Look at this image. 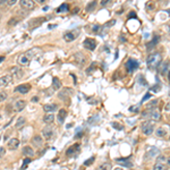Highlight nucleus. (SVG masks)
<instances>
[{
  "label": "nucleus",
  "mask_w": 170,
  "mask_h": 170,
  "mask_svg": "<svg viewBox=\"0 0 170 170\" xmlns=\"http://www.w3.org/2000/svg\"><path fill=\"white\" fill-rule=\"evenodd\" d=\"M38 52H40V49L39 48H32V49L27 50L25 53H23V54L20 56V58H18V65H21V66H29L30 63H31V60L36 56Z\"/></svg>",
  "instance_id": "obj_1"
},
{
  "label": "nucleus",
  "mask_w": 170,
  "mask_h": 170,
  "mask_svg": "<svg viewBox=\"0 0 170 170\" xmlns=\"http://www.w3.org/2000/svg\"><path fill=\"white\" fill-rule=\"evenodd\" d=\"M162 61V56L160 52H153L151 53L148 59H146V63H148V66L150 68H155L158 67Z\"/></svg>",
  "instance_id": "obj_2"
},
{
  "label": "nucleus",
  "mask_w": 170,
  "mask_h": 170,
  "mask_svg": "<svg viewBox=\"0 0 170 170\" xmlns=\"http://www.w3.org/2000/svg\"><path fill=\"white\" fill-rule=\"evenodd\" d=\"M141 128H142L143 134H145V135H151V134L154 132V126H153V123H152L151 120L144 121V123L142 124Z\"/></svg>",
  "instance_id": "obj_3"
},
{
  "label": "nucleus",
  "mask_w": 170,
  "mask_h": 170,
  "mask_svg": "<svg viewBox=\"0 0 170 170\" xmlns=\"http://www.w3.org/2000/svg\"><path fill=\"white\" fill-rule=\"evenodd\" d=\"M79 34V30H76V31H70V32H67L64 34V40L66 42H73L74 40H76L77 35Z\"/></svg>",
  "instance_id": "obj_4"
},
{
  "label": "nucleus",
  "mask_w": 170,
  "mask_h": 170,
  "mask_svg": "<svg viewBox=\"0 0 170 170\" xmlns=\"http://www.w3.org/2000/svg\"><path fill=\"white\" fill-rule=\"evenodd\" d=\"M83 45H84L86 49H88V50H91V51H93L94 49L96 48V41L94 39H91V38H87V39H85L84 42H83Z\"/></svg>",
  "instance_id": "obj_5"
},
{
  "label": "nucleus",
  "mask_w": 170,
  "mask_h": 170,
  "mask_svg": "<svg viewBox=\"0 0 170 170\" xmlns=\"http://www.w3.org/2000/svg\"><path fill=\"white\" fill-rule=\"evenodd\" d=\"M138 67V63L134 59H128L127 63H126V69H127L128 73H133L136 68Z\"/></svg>",
  "instance_id": "obj_6"
},
{
  "label": "nucleus",
  "mask_w": 170,
  "mask_h": 170,
  "mask_svg": "<svg viewBox=\"0 0 170 170\" xmlns=\"http://www.w3.org/2000/svg\"><path fill=\"white\" fill-rule=\"evenodd\" d=\"M20 5H21L22 8L26 9V10H31V9H33L35 7V3H34V1H32V0H21L20 1Z\"/></svg>",
  "instance_id": "obj_7"
},
{
  "label": "nucleus",
  "mask_w": 170,
  "mask_h": 170,
  "mask_svg": "<svg viewBox=\"0 0 170 170\" xmlns=\"http://www.w3.org/2000/svg\"><path fill=\"white\" fill-rule=\"evenodd\" d=\"M72 94H73V90L69 88V87H65V88H63L61 92H59L58 96H59L61 100H67Z\"/></svg>",
  "instance_id": "obj_8"
},
{
  "label": "nucleus",
  "mask_w": 170,
  "mask_h": 170,
  "mask_svg": "<svg viewBox=\"0 0 170 170\" xmlns=\"http://www.w3.org/2000/svg\"><path fill=\"white\" fill-rule=\"evenodd\" d=\"M30 88H31V86L29 84H22L15 87V92L21 93V94H26L30 92Z\"/></svg>",
  "instance_id": "obj_9"
},
{
  "label": "nucleus",
  "mask_w": 170,
  "mask_h": 170,
  "mask_svg": "<svg viewBox=\"0 0 170 170\" xmlns=\"http://www.w3.org/2000/svg\"><path fill=\"white\" fill-rule=\"evenodd\" d=\"M74 60L77 66H83L85 64V57L82 52H76L74 54Z\"/></svg>",
  "instance_id": "obj_10"
},
{
  "label": "nucleus",
  "mask_w": 170,
  "mask_h": 170,
  "mask_svg": "<svg viewBox=\"0 0 170 170\" xmlns=\"http://www.w3.org/2000/svg\"><path fill=\"white\" fill-rule=\"evenodd\" d=\"M13 82V76L11 75H5L2 77H0V87L7 86Z\"/></svg>",
  "instance_id": "obj_11"
},
{
  "label": "nucleus",
  "mask_w": 170,
  "mask_h": 170,
  "mask_svg": "<svg viewBox=\"0 0 170 170\" xmlns=\"http://www.w3.org/2000/svg\"><path fill=\"white\" fill-rule=\"evenodd\" d=\"M78 152H79V144H74L73 146H70L69 149L67 150L66 154H67L68 157H75Z\"/></svg>",
  "instance_id": "obj_12"
},
{
  "label": "nucleus",
  "mask_w": 170,
  "mask_h": 170,
  "mask_svg": "<svg viewBox=\"0 0 170 170\" xmlns=\"http://www.w3.org/2000/svg\"><path fill=\"white\" fill-rule=\"evenodd\" d=\"M42 136L45 139H50L53 136V128L52 127H44L42 129Z\"/></svg>",
  "instance_id": "obj_13"
},
{
  "label": "nucleus",
  "mask_w": 170,
  "mask_h": 170,
  "mask_svg": "<svg viewBox=\"0 0 170 170\" xmlns=\"http://www.w3.org/2000/svg\"><path fill=\"white\" fill-rule=\"evenodd\" d=\"M150 118L153 121H158L161 119V112L158 109H152V110H150Z\"/></svg>",
  "instance_id": "obj_14"
},
{
  "label": "nucleus",
  "mask_w": 170,
  "mask_h": 170,
  "mask_svg": "<svg viewBox=\"0 0 170 170\" xmlns=\"http://www.w3.org/2000/svg\"><path fill=\"white\" fill-rule=\"evenodd\" d=\"M7 146H8V149L9 150H16L18 146H20V139L18 138H10L9 139V142H8V144H7Z\"/></svg>",
  "instance_id": "obj_15"
},
{
  "label": "nucleus",
  "mask_w": 170,
  "mask_h": 170,
  "mask_svg": "<svg viewBox=\"0 0 170 170\" xmlns=\"http://www.w3.org/2000/svg\"><path fill=\"white\" fill-rule=\"evenodd\" d=\"M25 106H26L25 100H17V101L15 102V105H14V109H15V111L20 112V111H22V110L25 108Z\"/></svg>",
  "instance_id": "obj_16"
},
{
  "label": "nucleus",
  "mask_w": 170,
  "mask_h": 170,
  "mask_svg": "<svg viewBox=\"0 0 170 170\" xmlns=\"http://www.w3.org/2000/svg\"><path fill=\"white\" fill-rule=\"evenodd\" d=\"M66 116H67V111H66V109H61V110H59V112H58V121H59V124H63L65 121V119H66Z\"/></svg>",
  "instance_id": "obj_17"
},
{
  "label": "nucleus",
  "mask_w": 170,
  "mask_h": 170,
  "mask_svg": "<svg viewBox=\"0 0 170 170\" xmlns=\"http://www.w3.org/2000/svg\"><path fill=\"white\" fill-rule=\"evenodd\" d=\"M57 105H54V103H52V105H44L43 106V110L45 111V112H51V114H53L56 110H57Z\"/></svg>",
  "instance_id": "obj_18"
},
{
  "label": "nucleus",
  "mask_w": 170,
  "mask_h": 170,
  "mask_svg": "<svg viewBox=\"0 0 170 170\" xmlns=\"http://www.w3.org/2000/svg\"><path fill=\"white\" fill-rule=\"evenodd\" d=\"M169 68V60H166L161 64V67H160V74L161 75H166L167 74V70Z\"/></svg>",
  "instance_id": "obj_19"
},
{
  "label": "nucleus",
  "mask_w": 170,
  "mask_h": 170,
  "mask_svg": "<svg viewBox=\"0 0 170 170\" xmlns=\"http://www.w3.org/2000/svg\"><path fill=\"white\" fill-rule=\"evenodd\" d=\"M23 154L26 157H32L34 154V150L32 149V146H24L23 148Z\"/></svg>",
  "instance_id": "obj_20"
},
{
  "label": "nucleus",
  "mask_w": 170,
  "mask_h": 170,
  "mask_svg": "<svg viewBox=\"0 0 170 170\" xmlns=\"http://www.w3.org/2000/svg\"><path fill=\"white\" fill-rule=\"evenodd\" d=\"M32 143L34 144V146H41L43 143V139L41 136H34V137L32 138Z\"/></svg>",
  "instance_id": "obj_21"
},
{
  "label": "nucleus",
  "mask_w": 170,
  "mask_h": 170,
  "mask_svg": "<svg viewBox=\"0 0 170 170\" xmlns=\"http://www.w3.org/2000/svg\"><path fill=\"white\" fill-rule=\"evenodd\" d=\"M155 134H157L158 137H164L167 135V129L164 127H159L155 130Z\"/></svg>",
  "instance_id": "obj_22"
},
{
  "label": "nucleus",
  "mask_w": 170,
  "mask_h": 170,
  "mask_svg": "<svg viewBox=\"0 0 170 170\" xmlns=\"http://www.w3.org/2000/svg\"><path fill=\"white\" fill-rule=\"evenodd\" d=\"M53 120H54L53 114H48V115H45V116L43 117V121H44L45 124H51V123H53Z\"/></svg>",
  "instance_id": "obj_23"
},
{
  "label": "nucleus",
  "mask_w": 170,
  "mask_h": 170,
  "mask_svg": "<svg viewBox=\"0 0 170 170\" xmlns=\"http://www.w3.org/2000/svg\"><path fill=\"white\" fill-rule=\"evenodd\" d=\"M52 87L54 90H59L61 87V83H60L58 77H53L52 78Z\"/></svg>",
  "instance_id": "obj_24"
},
{
  "label": "nucleus",
  "mask_w": 170,
  "mask_h": 170,
  "mask_svg": "<svg viewBox=\"0 0 170 170\" xmlns=\"http://www.w3.org/2000/svg\"><path fill=\"white\" fill-rule=\"evenodd\" d=\"M25 121H26V119L24 117H20L17 119V121H16V125H15V127L17 128V129H20L22 128L24 125H25Z\"/></svg>",
  "instance_id": "obj_25"
},
{
  "label": "nucleus",
  "mask_w": 170,
  "mask_h": 170,
  "mask_svg": "<svg viewBox=\"0 0 170 170\" xmlns=\"http://www.w3.org/2000/svg\"><path fill=\"white\" fill-rule=\"evenodd\" d=\"M96 170H111V164L109 162H105V163H101Z\"/></svg>",
  "instance_id": "obj_26"
},
{
  "label": "nucleus",
  "mask_w": 170,
  "mask_h": 170,
  "mask_svg": "<svg viewBox=\"0 0 170 170\" xmlns=\"http://www.w3.org/2000/svg\"><path fill=\"white\" fill-rule=\"evenodd\" d=\"M69 10V6L68 3H63L58 9H57V13H66V11Z\"/></svg>",
  "instance_id": "obj_27"
},
{
  "label": "nucleus",
  "mask_w": 170,
  "mask_h": 170,
  "mask_svg": "<svg viewBox=\"0 0 170 170\" xmlns=\"http://www.w3.org/2000/svg\"><path fill=\"white\" fill-rule=\"evenodd\" d=\"M153 170H166V164H164V163L157 162V163L153 166Z\"/></svg>",
  "instance_id": "obj_28"
},
{
  "label": "nucleus",
  "mask_w": 170,
  "mask_h": 170,
  "mask_svg": "<svg viewBox=\"0 0 170 170\" xmlns=\"http://www.w3.org/2000/svg\"><path fill=\"white\" fill-rule=\"evenodd\" d=\"M95 6H96V1H92V2H90V3L86 6V10L92 11L94 8H95Z\"/></svg>",
  "instance_id": "obj_29"
},
{
  "label": "nucleus",
  "mask_w": 170,
  "mask_h": 170,
  "mask_svg": "<svg viewBox=\"0 0 170 170\" xmlns=\"http://www.w3.org/2000/svg\"><path fill=\"white\" fill-rule=\"evenodd\" d=\"M118 162H119V163H123V166L128 167V168H130V167L133 166L132 162H129V161H125V160H118Z\"/></svg>",
  "instance_id": "obj_30"
},
{
  "label": "nucleus",
  "mask_w": 170,
  "mask_h": 170,
  "mask_svg": "<svg viewBox=\"0 0 170 170\" xmlns=\"http://www.w3.org/2000/svg\"><path fill=\"white\" fill-rule=\"evenodd\" d=\"M7 99V93L6 92H0V102L5 101Z\"/></svg>",
  "instance_id": "obj_31"
},
{
  "label": "nucleus",
  "mask_w": 170,
  "mask_h": 170,
  "mask_svg": "<svg viewBox=\"0 0 170 170\" xmlns=\"http://www.w3.org/2000/svg\"><path fill=\"white\" fill-rule=\"evenodd\" d=\"M18 23V21L16 20V18H10V21L8 22V25H10V26H13V25H16Z\"/></svg>",
  "instance_id": "obj_32"
},
{
  "label": "nucleus",
  "mask_w": 170,
  "mask_h": 170,
  "mask_svg": "<svg viewBox=\"0 0 170 170\" xmlns=\"http://www.w3.org/2000/svg\"><path fill=\"white\" fill-rule=\"evenodd\" d=\"M157 103H158V101H157V100H151V102H150L146 107H148V108H150V107H155L157 106Z\"/></svg>",
  "instance_id": "obj_33"
},
{
  "label": "nucleus",
  "mask_w": 170,
  "mask_h": 170,
  "mask_svg": "<svg viewBox=\"0 0 170 170\" xmlns=\"http://www.w3.org/2000/svg\"><path fill=\"white\" fill-rule=\"evenodd\" d=\"M93 161H94V157H92L90 160H87V161H85L84 164L85 166H91V163H93Z\"/></svg>",
  "instance_id": "obj_34"
},
{
  "label": "nucleus",
  "mask_w": 170,
  "mask_h": 170,
  "mask_svg": "<svg viewBox=\"0 0 170 170\" xmlns=\"http://www.w3.org/2000/svg\"><path fill=\"white\" fill-rule=\"evenodd\" d=\"M5 153H6V149H5V148H2V146H0V159L5 155Z\"/></svg>",
  "instance_id": "obj_35"
},
{
  "label": "nucleus",
  "mask_w": 170,
  "mask_h": 170,
  "mask_svg": "<svg viewBox=\"0 0 170 170\" xmlns=\"http://www.w3.org/2000/svg\"><path fill=\"white\" fill-rule=\"evenodd\" d=\"M166 158H164V157H163V155H160L159 158H158V161H157V162H160V163H163V162H164V161H166Z\"/></svg>",
  "instance_id": "obj_36"
},
{
  "label": "nucleus",
  "mask_w": 170,
  "mask_h": 170,
  "mask_svg": "<svg viewBox=\"0 0 170 170\" xmlns=\"http://www.w3.org/2000/svg\"><path fill=\"white\" fill-rule=\"evenodd\" d=\"M99 30H100V26L99 25H94L93 26V32H98Z\"/></svg>",
  "instance_id": "obj_37"
},
{
  "label": "nucleus",
  "mask_w": 170,
  "mask_h": 170,
  "mask_svg": "<svg viewBox=\"0 0 170 170\" xmlns=\"http://www.w3.org/2000/svg\"><path fill=\"white\" fill-rule=\"evenodd\" d=\"M149 98H151V94H150V93H148L146 95H145L144 98H143V99H142V102H143V101H145V100H148Z\"/></svg>",
  "instance_id": "obj_38"
},
{
  "label": "nucleus",
  "mask_w": 170,
  "mask_h": 170,
  "mask_svg": "<svg viewBox=\"0 0 170 170\" xmlns=\"http://www.w3.org/2000/svg\"><path fill=\"white\" fill-rule=\"evenodd\" d=\"M129 110H130L132 112H137V111H138V110H137V107H135V108H133V107H132V108H130Z\"/></svg>",
  "instance_id": "obj_39"
},
{
  "label": "nucleus",
  "mask_w": 170,
  "mask_h": 170,
  "mask_svg": "<svg viewBox=\"0 0 170 170\" xmlns=\"http://www.w3.org/2000/svg\"><path fill=\"white\" fill-rule=\"evenodd\" d=\"M14 3H16V0H9V1H7V5H14Z\"/></svg>",
  "instance_id": "obj_40"
},
{
  "label": "nucleus",
  "mask_w": 170,
  "mask_h": 170,
  "mask_svg": "<svg viewBox=\"0 0 170 170\" xmlns=\"http://www.w3.org/2000/svg\"><path fill=\"white\" fill-rule=\"evenodd\" d=\"M166 110H167V111H170V101L166 105Z\"/></svg>",
  "instance_id": "obj_41"
},
{
  "label": "nucleus",
  "mask_w": 170,
  "mask_h": 170,
  "mask_svg": "<svg viewBox=\"0 0 170 170\" xmlns=\"http://www.w3.org/2000/svg\"><path fill=\"white\" fill-rule=\"evenodd\" d=\"M130 17H136L135 13H130V14H129V16H128V18H130Z\"/></svg>",
  "instance_id": "obj_42"
},
{
  "label": "nucleus",
  "mask_w": 170,
  "mask_h": 170,
  "mask_svg": "<svg viewBox=\"0 0 170 170\" xmlns=\"http://www.w3.org/2000/svg\"><path fill=\"white\" fill-rule=\"evenodd\" d=\"M29 162H31V160H30V159L24 160V166H26V163H29Z\"/></svg>",
  "instance_id": "obj_43"
},
{
  "label": "nucleus",
  "mask_w": 170,
  "mask_h": 170,
  "mask_svg": "<svg viewBox=\"0 0 170 170\" xmlns=\"http://www.w3.org/2000/svg\"><path fill=\"white\" fill-rule=\"evenodd\" d=\"M32 101H33V102H38V96H35V98H32Z\"/></svg>",
  "instance_id": "obj_44"
},
{
  "label": "nucleus",
  "mask_w": 170,
  "mask_h": 170,
  "mask_svg": "<svg viewBox=\"0 0 170 170\" xmlns=\"http://www.w3.org/2000/svg\"><path fill=\"white\" fill-rule=\"evenodd\" d=\"M167 163H168V166H170V158L167 159Z\"/></svg>",
  "instance_id": "obj_45"
},
{
  "label": "nucleus",
  "mask_w": 170,
  "mask_h": 170,
  "mask_svg": "<svg viewBox=\"0 0 170 170\" xmlns=\"http://www.w3.org/2000/svg\"><path fill=\"white\" fill-rule=\"evenodd\" d=\"M114 170H124L123 168H119V167H117V168H115Z\"/></svg>",
  "instance_id": "obj_46"
},
{
  "label": "nucleus",
  "mask_w": 170,
  "mask_h": 170,
  "mask_svg": "<svg viewBox=\"0 0 170 170\" xmlns=\"http://www.w3.org/2000/svg\"><path fill=\"white\" fill-rule=\"evenodd\" d=\"M167 13H168V14L170 15V9H167Z\"/></svg>",
  "instance_id": "obj_47"
},
{
  "label": "nucleus",
  "mask_w": 170,
  "mask_h": 170,
  "mask_svg": "<svg viewBox=\"0 0 170 170\" xmlns=\"http://www.w3.org/2000/svg\"><path fill=\"white\" fill-rule=\"evenodd\" d=\"M2 60H3V58H0V63H1V61H2Z\"/></svg>",
  "instance_id": "obj_48"
},
{
  "label": "nucleus",
  "mask_w": 170,
  "mask_h": 170,
  "mask_svg": "<svg viewBox=\"0 0 170 170\" xmlns=\"http://www.w3.org/2000/svg\"><path fill=\"white\" fill-rule=\"evenodd\" d=\"M169 79H170V72H169Z\"/></svg>",
  "instance_id": "obj_49"
},
{
  "label": "nucleus",
  "mask_w": 170,
  "mask_h": 170,
  "mask_svg": "<svg viewBox=\"0 0 170 170\" xmlns=\"http://www.w3.org/2000/svg\"><path fill=\"white\" fill-rule=\"evenodd\" d=\"M169 33H170V26H169Z\"/></svg>",
  "instance_id": "obj_50"
},
{
  "label": "nucleus",
  "mask_w": 170,
  "mask_h": 170,
  "mask_svg": "<svg viewBox=\"0 0 170 170\" xmlns=\"http://www.w3.org/2000/svg\"><path fill=\"white\" fill-rule=\"evenodd\" d=\"M0 119H1V115H0Z\"/></svg>",
  "instance_id": "obj_51"
},
{
  "label": "nucleus",
  "mask_w": 170,
  "mask_h": 170,
  "mask_svg": "<svg viewBox=\"0 0 170 170\" xmlns=\"http://www.w3.org/2000/svg\"><path fill=\"white\" fill-rule=\"evenodd\" d=\"M0 17H1V14H0Z\"/></svg>",
  "instance_id": "obj_52"
}]
</instances>
